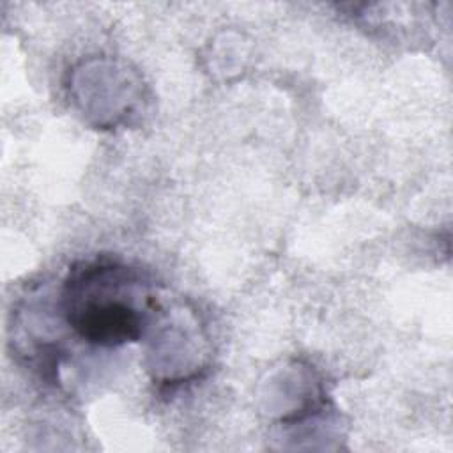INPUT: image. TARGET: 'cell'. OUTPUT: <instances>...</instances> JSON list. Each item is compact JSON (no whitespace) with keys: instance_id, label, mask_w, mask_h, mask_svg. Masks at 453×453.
<instances>
[{"instance_id":"1","label":"cell","mask_w":453,"mask_h":453,"mask_svg":"<svg viewBox=\"0 0 453 453\" xmlns=\"http://www.w3.org/2000/svg\"><path fill=\"white\" fill-rule=\"evenodd\" d=\"M119 269L115 265H85L71 285L87 290V301L73 303L69 324L87 342L115 347L142 336L143 317L119 294Z\"/></svg>"}]
</instances>
